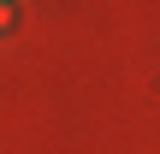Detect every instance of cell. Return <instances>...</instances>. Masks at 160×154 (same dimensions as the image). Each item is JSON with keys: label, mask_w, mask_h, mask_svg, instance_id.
<instances>
[{"label": "cell", "mask_w": 160, "mask_h": 154, "mask_svg": "<svg viewBox=\"0 0 160 154\" xmlns=\"http://www.w3.org/2000/svg\"><path fill=\"white\" fill-rule=\"evenodd\" d=\"M6 24H12V6H0V30H6Z\"/></svg>", "instance_id": "cell-1"}, {"label": "cell", "mask_w": 160, "mask_h": 154, "mask_svg": "<svg viewBox=\"0 0 160 154\" xmlns=\"http://www.w3.org/2000/svg\"><path fill=\"white\" fill-rule=\"evenodd\" d=\"M0 6H12V0H0Z\"/></svg>", "instance_id": "cell-2"}]
</instances>
